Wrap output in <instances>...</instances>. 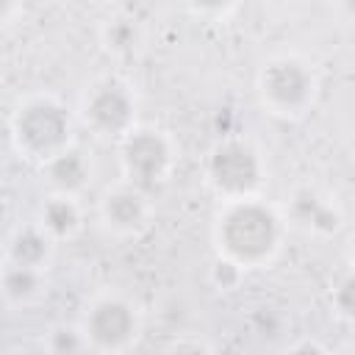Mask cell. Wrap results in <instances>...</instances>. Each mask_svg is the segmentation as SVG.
<instances>
[{"instance_id": "6da1fadb", "label": "cell", "mask_w": 355, "mask_h": 355, "mask_svg": "<svg viewBox=\"0 0 355 355\" xmlns=\"http://www.w3.org/2000/svg\"><path fill=\"white\" fill-rule=\"evenodd\" d=\"M214 239L222 258L241 269L269 263L283 241V219L266 202L250 197L225 202L214 222Z\"/></svg>"}, {"instance_id": "7a4b0ae2", "label": "cell", "mask_w": 355, "mask_h": 355, "mask_svg": "<svg viewBox=\"0 0 355 355\" xmlns=\"http://www.w3.org/2000/svg\"><path fill=\"white\" fill-rule=\"evenodd\" d=\"M11 139L25 158L39 164L72 147V119L64 103L50 94L22 100L11 116Z\"/></svg>"}, {"instance_id": "3957f363", "label": "cell", "mask_w": 355, "mask_h": 355, "mask_svg": "<svg viewBox=\"0 0 355 355\" xmlns=\"http://www.w3.org/2000/svg\"><path fill=\"white\" fill-rule=\"evenodd\" d=\"M205 178L225 202L250 200L263 183V164L250 141L227 136L211 147L205 158Z\"/></svg>"}, {"instance_id": "277c9868", "label": "cell", "mask_w": 355, "mask_h": 355, "mask_svg": "<svg viewBox=\"0 0 355 355\" xmlns=\"http://www.w3.org/2000/svg\"><path fill=\"white\" fill-rule=\"evenodd\" d=\"M316 94L313 69L297 55H275L258 69V97L277 116H300Z\"/></svg>"}, {"instance_id": "5b68a950", "label": "cell", "mask_w": 355, "mask_h": 355, "mask_svg": "<svg viewBox=\"0 0 355 355\" xmlns=\"http://www.w3.org/2000/svg\"><path fill=\"white\" fill-rule=\"evenodd\" d=\"M119 164L128 186L150 194L166 183L175 164V147L158 128H133L119 139Z\"/></svg>"}, {"instance_id": "8992f818", "label": "cell", "mask_w": 355, "mask_h": 355, "mask_svg": "<svg viewBox=\"0 0 355 355\" xmlns=\"http://www.w3.org/2000/svg\"><path fill=\"white\" fill-rule=\"evenodd\" d=\"M86 347L103 355L125 352L139 336V313L119 294H100L89 302L80 319Z\"/></svg>"}, {"instance_id": "52a82bcc", "label": "cell", "mask_w": 355, "mask_h": 355, "mask_svg": "<svg viewBox=\"0 0 355 355\" xmlns=\"http://www.w3.org/2000/svg\"><path fill=\"white\" fill-rule=\"evenodd\" d=\"M80 116H83V125L94 136L122 139L136 128L133 125L136 122L133 92L116 78H103L94 86H89V92L80 103Z\"/></svg>"}, {"instance_id": "ba28073f", "label": "cell", "mask_w": 355, "mask_h": 355, "mask_svg": "<svg viewBox=\"0 0 355 355\" xmlns=\"http://www.w3.org/2000/svg\"><path fill=\"white\" fill-rule=\"evenodd\" d=\"M100 219L103 225L116 236H133L139 233L150 219V202L147 194L125 186L108 189L100 200Z\"/></svg>"}, {"instance_id": "9c48e42d", "label": "cell", "mask_w": 355, "mask_h": 355, "mask_svg": "<svg viewBox=\"0 0 355 355\" xmlns=\"http://www.w3.org/2000/svg\"><path fill=\"white\" fill-rule=\"evenodd\" d=\"M288 214L302 230L316 236H336L344 225L341 211L316 189H297L288 200Z\"/></svg>"}, {"instance_id": "30bf717a", "label": "cell", "mask_w": 355, "mask_h": 355, "mask_svg": "<svg viewBox=\"0 0 355 355\" xmlns=\"http://www.w3.org/2000/svg\"><path fill=\"white\" fill-rule=\"evenodd\" d=\"M42 175L47 180V186L53 189V194L75 197L89 183L92 166H89V158L78 147H67L42 164Z\"/></svg>"}, {"instance_id": "8fae6325", "label": "cell", "mask_w": 355, "mask_h": 355, "mask_svg": "<svg viewBox=\"0 0 355 355\" xmlns=\"http://www.w3.org/2000/svg\"><path fill=\"white\" fill-rule=\"evenodd\" d=\"M80 227V208L75 197L67 194H50L39 208V230L50 241H61L75 236Z\"/></svg>"}, {"instance_id": "7c38bea8", "label": "cell", "mask_w": 355, "mask_h": 355, "mask_svg": "<svg viewBox=\"0 0 355 355\" xmlns=\"http://www.w3.org/2000/svg\"><path fill=\"white\" fill-rule=\"evenodd\" d=\"M53 252V241L39 230V225L19 227L8 241V263L28 266V269H44Z\"/></svg>"}, {"instance_id": "4fadbf2b", "label": "cell", "mask_w": 355, "mask_h": 355, "mask_svg": "<svg viewBox=\"0 0 355 355\" xmlns=\"http://www.w3.org/2000/svg\"><path fill=\"white\" fill-rule=\"evenodd\" d=\"M42 291H44V277L39 269L8 263L0 272V294L14 305H28V302L39 300Z\"/></svg>"}, {"instance_id": "5bb4252c", "label": "cell", "mask_w": 355, "mask_h": 355, "mask_svg": "<svg viewBox=\"0 0 355 355\" xmlns=\"http://www.w3.org/2000/svg\"><path fill=\"white\" fill-rule=\"evenodd\" d=\"M100 42L111 55H130L139 44V25L128 17H111L100 28Z\"/></svg>"}, {"instance_id": "9a60e30c", "label": "cell", "mask_w": 355, "mask_h": 355, "mask_svg": "<svg viewBox=\"0 0 355 355\" xmlns=\"http://www.w3.org/2000/svg\"><path fill=\"white\" fill-rule=\"evenodd\" d=\"M42 347L50 355H83V349H89L80 327L78 324H67V322L53 324L47 330V341Z\"/></svg>"}, {"instance_id": "2e32d148", "label": "cell", "mask_w": 355, "mask_h": 355, "mask_svg": "<svg viewBox=\"0 0 355 355\" xmlns=\"http://www.w3.org/2000/svg\"><path fill=\"white\" fill-rule=\"evenodd\" d=\"M330 302H333V311H336L341 319H349V316H352V308H355V277H352V272H347V275L333 286Z\"/></svg>"}, {"instance_id": "e0dca14e", "label": "cell", "mask_w": 355, "mask_h": 355, "mask_svg": "<svg viewBox=\"0 0 355 355\" xmlns=\"http://www.w3.org/2000/svg\"><path fill=\"white\" fill-rule=\"evenodd\" d=\"M241 277H244V269L241 266H236L233 261H227V258H216L214 261V266H211V283L219 288V291H233L239 283H241Z\"/></svg>"}, {"instance_id": "ac0fdd59", "label": "cell", "mask_w": 355, "mask_h": 355, "mask_svg": "<svg viewBox=\"0 0 355 355\" xmlns=\"http://www.w3.org/2000/svg\"><path fill=\"white\" fill-rule=\"evenodd\" d=\"M252 324H255L258 336H263V338H277V336H280V327H283V316H280L275 308H258L255 316H252Z\"/></svg>"}, {"instance_id": "d6986e66", "label": "cell", "mask_w": 355, "mask_h": 355, "mask_svg": "<svg viewBox=\"0 0 355 355\" xmlns=\"http://www.w3.org/2000/svg\"><path fill=\"white\" fill-rule=\"evenodd\" d=\"M286 355H330V352L313 338H300L286 349Z\"/></svg>"}, {"instance_id": "ffe728a7", "label": "cell", "mask_w": 355, "mask_h": 355, "mask_svg": "<svg viewBox=\"0 0 355 355\" xmlns=\"http://www.w3.org/2000/svg\"><path fill=\"white\" fill-rule=\"evenodd\" d=\"M169 355H211V352H208V347H202V344L186 341V344H178L175 349H169Z\"/></svg>"}, {"instance_id": "44dd1931", "label": "cell", "mask_w": 355, "mask_h": 355, "mask_svg": "<svg viewBox=\"0 0 355 355\" xmlns=\"http://www.w3.org/2000/svg\"><path fill=\"white\" fill-rule=\"evenodd\" d=\"M17 11H19V8H17L14 3H0V22H8Z\"/></svg>"}, {"instance_id": "7402d4cb", "label": "cell", "mask_w": 355, "mask_h": 355, "mask_svg": "<svg viewBox=\"0 0 355 355\" xmlns=\"http://www.w3.org/2000/svg\"><path fill=\"white\" fill-rule=\"evenodd\" d=\"M17 355H50L44 347H25V349H19Z\"/></svg>"}, {"instance_id": "603a6c76", "label": "cell", "mask_w": 355, "mask_h": 355, "mask_svg": "<svg viewBox=\"0 0 355 355\" xmlns=\"http://www.w3.org/2000/svg\"><path fill=\"white\" fill-rule=\"evenodd\" d=\"M336 355H352V349H341V352H336Z\"/></svg>"}]
</instances>
